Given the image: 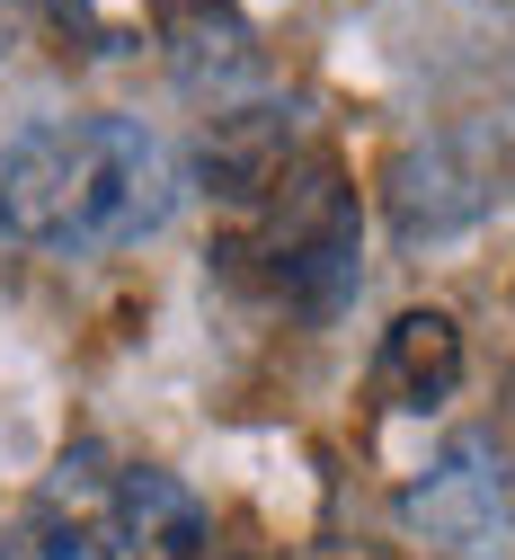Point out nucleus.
I'll use <instances>...</instances> for the list:
<instances>
[{"instance_id": "nucleus-1", "label": "nucleus", "mask_w": 515, "mask_h": 560, "mask_svg": "<svg viewBox=\"0 0 515 560\" xmlns=\"http://www.w3.org/2000/svg\"><path fill=\"white\" fill-rule=\"evenodd\" d=\"M178 214V161L142 116H45L0 152V232L27 249L98 258Z\"/></svg>"}, {"instance_id": "nucleus-2", "label": "nucleus", "mask_w": 515, "mask_h": 560, "mask_svg": "<svg viewBox=\"0 0 515 560\" xmlns=\"http://www.w3.org/2000/svg\"><path fill=\"white\" fill-rule=\"evenodd\" d=\"M241 258H258V276L303 312L329 320L355 294V249H364V214H355V187L329 152H293L284 178L241 214Z\"/></svg>"}, {"instance_id": "nucleus-3", "label": "nucleus", "mask_w": 515, "mask_h": 560, "mask_svg": "<svg viewBox=\"0 0 515 560\" xmlns=\"http://www.w3.org/2000/svg\"><path fill=\"white\" fill-rule=\"evenodd\" d=\"M400 525L445 560H489L506 542V525H515V489H506L498 436H454L400 489Z\"/></svg>"}, {"instance_id": "nucleus-4", "label": "nucleus", "mask_w": 515, "mask_h": 560, "mask_svg": "<svg viewBox=\"0 0 515 560\" xmlns=\"http://www.w3.org/2000/svg\"><path fill=\"white\" fill-rule=\"evenodd\" d=\"M213 551V516L204 499L161 471V463H133L107 480V508H98V560H204Z\"/></svg>"}, {"instance_id": "nucleus-5", "label": "nucleus", "mask_w": 515, "mask_h": 560, "mask_svg": "<svg viewBox=\"0 0 515 560\" xmlns=\"http://www.w3.org/2000/svg\"><path fill=\"white\" fill-rule=\"evenodd\" d=\"M498 170H506V152L463 143V133L409 152L391 170V223H400V241H445V232L480 223L489 205H498Z\"/></svg>"}, {"instance_id": "nucleus-6", "label": "nucleus", "mask_w": 515, "mask_h": 560, "mask_svg": "<svg viewBox=\"0 0 515 560\" xmlns=\"http://www.w3.org/2000/svg\"><path fill=\"white\" fill-rule=\"evenodd\" d=\"M142 27L169 54V72L196 98H223L241 81H258V36L241 0H142Z\"/></svg>"}, {"instance_id": "nucleus-7", "label": "nucleus", "mask_w": 515, "mask_h": 560, "mask_svg": "<svg viewBox=\"0 0 515 560\" xmlns=\"http://www.w3.org/2000/svg\"><path fill=\"white\" fill-rule=\"evenodd\" d=\"M471 374V347H463V320L435 312V303H409L383 347H374V400L400 409V418H435Z\"/></svg>"}, {"instance_id": "nucleus-8", "label": "nucleus", "mask_w": 515, "mask_h": 560, "mask_svg": "<svg viewBox=\"0 0 515 560\" xmlns=\"http://www.w3.org/2000/svg\"><path fill=\"white\" fill-rule=\"evenodd\" d=\"M0 560H98V525L81 508H27L0 525Z\"/></svg>"}, {"instance_id": "nucleus-9", "label": "nucleus", "mask_w": 515, "mask_h": 560, "mask_svg": "<svg viewBox=\"0 0 515 560\" xmlns=\"http://www.w3.org/2000/svg\"><path fill=\"white\" fill-rule=\"evenodd\" d=\"M19 10H27V0H0V54L19 45Z\"/></svg>"}, {"instance_id": "nucleus-10", "label": "nucleus", "mask_w": 515, "mask_h": 560, "mask_svg": "<svg viewBox=\"0 0 515 560\" xmlns=\"http://www.w3.org/2000/svg\"><path fill=\"white\" fill-rule=\"evenodd\" d=\"M506 445H515V400H506Z\"/></svg>"}]
</instances>
